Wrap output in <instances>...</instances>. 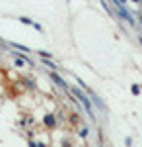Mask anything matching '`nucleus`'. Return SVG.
<instances>
[{
  "mask_svg": "<svg viewBox=\"0 0 142 147\" xmlns=\"http://www.w3.org/2000/svg\"><path fill=\"white\" fill-rule=\"evenodd\" d=\"M70 92H72V94L76 96L78 100L84 104V108H86L88 116H90L92 120H96V114H94V110H92V100H90V98H88V96H86V94H84L82 90H78V88H70Z\"/></svg>",
  "mask_w": 142,
  "mask_h": 147,
  "instance_id": "nucleus-1",
  "label": "nucleus"
},
{
  "mask_svg": "<svg viewBox=\"0 0 142 147\" xmlns=\"http://www.w3.org/2000/svg\"><path fill=\"white\" fill-rule=\"evenodd\" d=\"M43 122H45V125H47V127H51V129L56 125V120H55V116H53V114H47Z\"/></svg>",
  "mask_w": 142,
  "mask_h": 147,
  "instance_id": "nucleus-2",
  "label": "nucleus"
},
{
  "mask_svg": "<svg viewBox=\"0 0 142 147\" xmlns=\"http://www.w3.org/2000/svg\"><path fill=\"white\" fill-rule=\"evenodd\" d=\"M51 79L55 80L58 86H62V88H68V86H66V82H64V79H62V77H58L56 73H51Z\"/></svg>",
  "mask_w": 142,
  "mask_h": 147,
  "instance_id": "nucleus-3",
  "label": "nucleus"
},
{
  "mask_svg": "<svg viewBox=\"0 0 142 147\" xmlns=\"http://www.w3.org/2000/svg\"><path fill=\"white\" fill-rule=\"evenodd\" d=\"M41 63H43V65H47V67H49V69H58V67H56V65H53L51 61H47V57H41Z\"/></svg>",
  "mask_w": 142,
  "mask_h": 147,
  "instance_id": "nucleus-4",
  "label": "nucleus"
},
{
  "mask_svg": "<svg viewBox=\"0 0 142 147\" xmlns=\"http://www.w3.org/2000/svg\"><path fill=\"white\" fill-rule=\"evenodd\" d=\"M18 20H20L22 24H25V26H33V24H35L33 20H29V18H25V16H22V18H18Z\"/></svg>",
  "mask_w": 142,
  "mask_h": 147,
  "instance_id": "nucleus-5",
  "label": "nucleus"
},
{
  "mask_svg": "<svg viewBox=\"0 0 142 147\" xmlns=\"http://www.w3.org/2000/svg\"><path fill=\"white\" fill-rule=\"evenodd\" d=\"M12 47H16V49H20V51H29V49H27V47L25 45H20V43H10Z\"/></svg>",
  "mask_w": 142,
  "mask_h": 147,
  "instance_id": "nucleus-6",
  "label": "nucleus"
},
{
  "mask_svg": "<svg viewBox=\"0 0 142 147\" xmlns=\"http://www.w3.org/2000/svg\"><path fill=\"white\" fill-rule=\"evenodd\" d=\"M132 94H134V96H138V94H140V86H138V84H132Z\"/></svg>",
  "mask_w": 142,
  "mask_h": 147,
  "instance_id": "nucleus-7",
  "label": "nucleus"
},
{
  "mask_svg": "<svg viewBox=\"0 0 142 147\" xmlns=\"http://www.w3.org/2000/svg\"><path fill=\"white\" fill-rule=\"evenodd\" d=\"M88 134H90V131H88V127H82V131H80V136H82V137H88Z\"/></svg>",
  "mask_w": 142,
  "mask_h": 147,
  "instance_id": "nucleus-8",
  "label": "nucleus"
},
{
  "mask_svg": "<svg viewBox=\"0 0 142 147\" xmlns=\"http://www.w3.org/2000/svg\"><path fill=\"white\" fill-rule=\"evenodd\" d=\"M138 20H140V24H142V14H140V18H138Z\"/></svg>",
  "mask_w": 142,
  "mask_h": 147,
  "instance_id": "nucleus-9",
  "label": "nucleus"
},
{
  "mask_svg": "<svg viewBox=\"0 0 142 147\" xmlns=\"http://www.w3.org/2000/svg\"><path fill=\"white\" fill-rule=\"evenodd\" d=\"M132 2H136V4H138V2H140V0H132Z\"/></svg>",
  "mask_w": 142,
  "mask_h": 147,
  "instance_id": "nucleus-10",
  "label": "nucleus"
},
{
  "mask_svg": "<svg viewBox=\"0 0 142 147\" xmlns=\"http://www.w3.org/2000/svg\"><path fill=\"white\" fill-rule=\"evenodd\" d=\"M138 4H142V0H140V2H138Z\"/></svg>",
  "mask_w": 142,
  "mask_h": 147,
  "instance_id": "nucleus-11",
  "label": "nucleus"
}]
</instances>
